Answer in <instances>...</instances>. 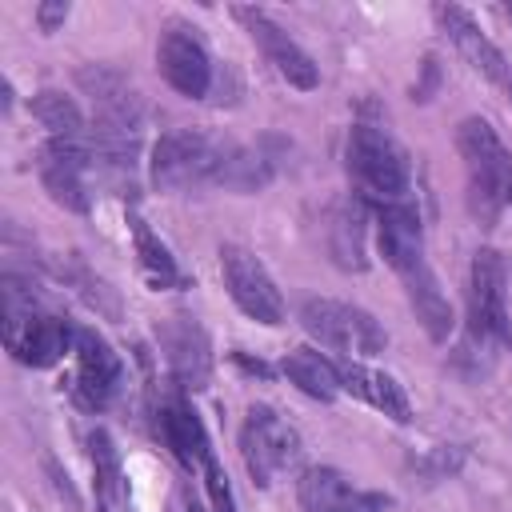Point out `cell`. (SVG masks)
<instances>
[{
    "label": "cell",
    "instance_id": "cell-1",
    "mask_svg": "<svg viewBox=\"0 0 512 512\" xmlns=\"http://www.w3.org/2000/svg\"><path fill=\"white\" fill-rule=\"evenodd\" d=\"M456 148L464 160V176H468V208L472 216L488 228L504 200H508V184H512V152L500 144V136L492 132L488 120L468 116L456 128Z\"/></svg>",
    "mask_w": 512,
    "mask_h": 512
},
{
    "label": "cell",
    "instance_id": "cell-2",
    "mask_svg": "<svg viewBox=\"0 0 512 512\" xmlns=\"http://www.w3.org/2000/svg\"><path fill=\"white\" fill-rule=\"evenodd\" d=\"M344 160H348V172L364 196H376L384 204H400V196L408 192V156L388 132L372 128V124H356L348 132Z\"/></svg>",
    "mask_w": 512,
    "mask_h": 512
},
{
    "label": "cell",
    "instance_id": "cell-3",
    "mask_svg": "<svg viewBox=\"0 0 512 512\" xmlns=\"http://www.w3.org/2000/svg\"><path fill=\"white\" fill-rule=\"evenodd\" d=\"M224 148L228 144H220L204 132H192V128L164 132L152 148V180L160 188H192V184H208V180L216 184Z\"/></svg>",
    "mask_w": 512,
    "mask_h": 512
},
{
    "label": "cell",
    "instance_id": "cell-4",
    "mask_svg": "<svg viewBox=\"0 0 512 512\" xmlns=\"http://www.w3.org/2000/svg\"><path fill=\"white\" fill-rule=\"evenodd\" d=\"M300 320L304 328L336 348V352H352V356H372V352H384L388 336L384 328L356 304H344V300H328V296H308L300 304Z\"/></svg>",
    "mask_w": 512,
    "mask_h": 512
},
{
    "label": "cell",
    "instance_id": "cell-5",
    "mask_svg": "<svg viewBox=\"0 0 512 512\" xmlns=\"http://www.w3.org/2000/svg\"><path fill=\"white\" fill-rule=\"evenodd\" d=\"M220 272H224V288L236 300V308L244 316H252L256 324H280L284 320V300L280 288L272 284V276L264 272V264L240 248V244H224L220 248Z\"/></svg>",
    "mask_w": 512,
    "mask_h": 512
},
{
    "label": "cell",
    "instance_id": "cell-6",
    "mask_svg": "<svg viewBox=\"0 0 512 512\" xmlns=\"http://www.w3.org/2000/svg\"><path fill=\"white\" fill-rule=\"evenodd\" d=\"M240 456L256 484H272V476L300 456V440L272 408L256 404L248 408L244 428H240Z\"/></svg>",
    "mask_w": 512,
    "mask_h": 512
},
{
    "label": "cell",
    "instance_id": "cell-7",
    "mask_svg": "<svg viewBox=\"0 0 512 512\" xmlns=\"http://www.w3.org/2000/svg\"><path fill=\"white\" fill-rule=\"evenodd\" d=\"M468 320L472 336L492 340L508 336V268L500 252L484 248L472 260V288H468Z\"/></svg>",
    "mask_w": 512,
    "mask_h": 512
},
{
    "label": "cell",
    "instance_id": "cell-8",
    "mask_svg": "<svg viewBox=\"0 0 512 512\" xmlns=\"http://www.w3.org/2000/svg\"><path fill=\"white\" fill-rule=\"evenodd\" d=\"M88 160H92L88 140H48L40 148L36 172H40L48 196L68 212H88V184H84Z\"/></svg>",
    "mask_w": 512,
    "mask_h": 512
},
{
    "label": "cell",
    "instance_id": "cell-9",
    "mask_svg": "<svg viewBox=\"0 0 512 512\" xmlns=\"http://www.w3.org/2000/svg\"><path fill=\"white\" fill-rule=\"evenodd\" d=\"M156 340H160V352L172 368V376L180 380V388H208L212 380V348H208V336L196 320L188 316H168L160 328H156Z\"/></svg>",
    "mask_w": 512,
    "mask_h": 512
},
{
    "label": "cell",
    "instance_id": "cell-10",
    "mask_svg": "<svg viewBox=\"0 0 512 512\" xmlns=\"http://www.w3.org/2000/svg\"><path fill=\"white\" fill-rule=\"evenodd\" d=\"M156 68L160 76L188 100L204 96L208 92V80H212V64H208V52L204 44L188 32V28H164L160 40H156Z\"/></svg>",
    "mask_w": 512,
    "mask_h": 512
},
{
    "label": "cell",
    "instance_id": "cell-11",
    "mask_svg": "<svg viewBox=\"0 0 512 512\" xmlns=\"http://www.w3.org/2000/svg\"><path fill=\"white\" fill-rule=\"evenodd\" d=\"M236 16L248 24V32H252V40L260 44V52L268 56V64L292 84V88H316L320 84V68L312 64V56L280 28V24H272L264 12H256V8H236Z\"/></svg>",
    "mask_w": 512,
    "mask_h": 512
},
{
    "label": "cell",
    "instance_id": "cell-12",
    "mask_svg": "<svg viewBox=\"0 0 512 512\" xmlns=\"http://www.w3.org/2000/svg\"><path fill=\"white\" fill-rule=\"evenodd\" d=\"M76 84L92 96V104H96V120H104V124H120V128H140V124H144L140 92H136L116 68L88 64V68L76 72Z\"/></svg>",
    "mask_w": 512,
    "mask_h": 512
},
{
    "label": "cell",
    "instance_id": "cell-13",
    "mask_svg": "<svg viewBox=\"0 0 512 512\" xmlns=\"http://www.w3.org/2000/svg\"><path fill=\"white\" fill-rule=\"evenodd\" d=\"M76 344V384H72V396L84 404V408H104L116 380H120V364H116V352L88 328H80L72 336Z\"/></svg>",
    "mask_w": 512,
    "mask_h": 512
},
{
    "label": "cell",
    "instance_id": "cell-14",
    "mask_svg": "<svg viewBox=\"0 0 512 512\" xmlns=\"http://www.w3.org/2000/svg\"><path fill=\"white\" fill-rule=\"evenodd\" d=\"M376 244H380V256L404 272L412 264L424 260V240H420V216L408 208V204H384L376 212Z\"/></svg>",
    "mask_w": 512,
    "mask_h": 512
},
{
    "label": "cell",
    "instance_id": "cell-15",
    "mask_svg": "<svg viewBox=\"0 0 512 512\" xmlns=\"http://www.w3.org/2000/svg\"><path fill=\"white\" fill-rule=\"evenodd\" d=\"M436 20L444 24L448 40L460 48V56H464L476 72H484L488 80H504V56L496 52V44L480 32V24H476L460 4H436Z\"/></svg>",
    "mask_w": 512,
    "mask_h": 512
},
{
    "label": "cell",
    "instance_id": "cell-16",
    "mask_svg": "<svg viewBox=\"0 0 512 512\" xmlns=\"http://www.w3.org/2000/svg\"><path fill=\"white\" fill-rule=\"evenodd\" d=\"M336 372H340V388H348L352 396L368 400L372 408H380L384 416H392L400 424L412 420V404H408V396H404V388H400L396 376L376 372V368H364V364H352V360L336 364Z\"/></svg>",
    "mask_w": 512,
    "mask_h": 512
},
{
    "label": "cell",
    "instance_id": "cell-17",
    "mask_svg": "<svg viewBox=\"0 0 512 512\" xmlns=\"http://www.w3.org/2000/svg\"><path fill=\"white\" fill-rule=\"evenodd\" d=\"M400 280H404L408 304H412L416 320L424 324V332H428L432 340H448V332H452V304L444 300V292H440V284H436L432 268L420 260V264L404 268V272H400Z\"/></svg>",
    "mask_w": 512,
    "mask_h": 512
},
{
    "label": "cell",
    "instance_id": "cell-18",
    "mask_svg": "<svg viewBox=\"0 0 512 512\" xmlns=\"http://www.w3.org/2000/svg\"><path fill=\"white\" fill-rule=\"evenodd\" d=\"M296 496H300L304 512H360L372 500V496L360 500V492L336 468H308L296 484Z\"/></svg>",
    "mask_w": 512,
    "mask_h": 512
},
{
    "label": "cell",
    "instance_id": "cell-19",
    "mask_svg": "<svg viewBox=\"0 0 512 512\" xmlns=\"http://www.w3.org/2000/svg\"><path fill=\"white\" fill-rule=\"evenodd\" d=\"M160 436L164 444L176 452V460L184 468H196V464H208L212 448H208V436H204V424L196 420V412L180 400H168L160 404Z\"/></svg>",
    "mask_w": 512,
    "mask_h": 512
},
{
    "label": "cell",
    "instance_id": "cell-20",
    "mask_svg": "<svg viewBox=\"0 0 512 512\" xmlns=\"http://www.w3.org/2000/svg\"><path fill=\"white\" fill-rule=\"evenodd\" d=\"M284 376L300 388V392H308L312 400H332L336 392H340V372H336V364L328 360V356H320L316 348H296V352H288L284 356Z\"/></svg>",
    "mask_w": 512,
    "mask_h": 512
},
{
    "label": "cell",
    "instance_id": "cell-21",
    "mask_svg": "<svg viewBox=\"0 0 512 512\" xmlns=\"http://www.w3.org/2000/svg\"><path fill=\"white\" fill-rule=\"evenodd\" d=\"M328 244L340 268L360 272L364 260V204L360 200H344L332 208V224H328Z\"/></svg>",
    "mask_w": 512,
    "mask_h": 512
},
{
    "label": "cell",
    "instance_id": "cell-22",
    "mask_svg": "<svg viewBox=\"0 0 512 512\" xmlns=\"http://www.w3.org/2000/svg\"><path fill=\"white\" fill-rule=\"evenodd\" d=\"M32 116L52 132V140H88V128H84L76 100L56 92V88H44L32 96Z\"/></svg>",
    "mask_w": 512,
    "mask_h": 512
},
{
    "label": "cell",
    "instance_id": "cell-23",
    "mask_svg": "<svg viewBox=\"0 0 512 512\" xmlns=\"http://www.w3.org/2000/svg\"><path fill=\"white\" fill-rule=\"evenodd\" d=\"M92 464H96V492L104 500V508H120L124 504V476H120V456L112 448L108 432H92Z\"/></svg>",
    "mask_w": 512,
    "mask_h": 512
},
{
    "label": "cell",
    "instance_id": "cell-24",
    "mask_svg": "<svg viewBox=\"0 0 512 512\" xmlns=\"http://www.w3.org/2000/svg\"><path fill=\"white\" fill-rule=\"evenodd\" d=\"M132 232H136V248H140V260H144L148 276L160 280V284H164V280H176V264H172L168 248L156 244V236L144 228V220H132Z\"/></svg>",
    "mask_w": 512,
    "mask_h": 512
},
{
    "label": "cell",
    "instance_id": "cell-25",
    "mask_svg": "<svg viewBox=\"0 0 512 512\" xmlns=\"http://www.w3.org/2000/svg\"><path fill=\"white\" fill-rule=\"evenodd\" d=\"M204 476H208V500H212V512H236V500H232L228 476H224V468L216 464V456H208Z\"/></svg>",
    "mask_w": 512,
    "mask_h": 512
},
{
    "label": "cell",
    "instance_id": "cell-26",
    "mask_svg": "<svg viewBox=\"0 0 512 512\" xmlns=\"http://www.w3.org/2000/svg\"><path fill=\"white\" fill-rule=\"evenodd\" d=\"M64 20H68V4H64V0H44V4L36 8V24H40V32H56Z\"/></svg>",
    "mask_w": 512,
    "mask_h": 512
},
{
    "label": "cell",
    "instance_id": "cell-27",
    "mask_svg": "<svg viewBox=\"0 0 512 512\" xmlns=\"http://www.w3.org/2000/svg\"><path fill=\"white\" fill-rule=\"evenodd\" d=\"M508 20H512V4H508Z\"/></svg>",
    "mask_w": 512,
    "mask_h": 512
},
{
    "label": "cell",
    "instance_id": "cell-28",
    "mask_svg": "<svg viewBox=\"0 0 512 512\" xmlns=\"http://www.w3.org/2000/svg\"><path fill=\"white\" fill-rule=\"evenodd\" d=\"M508 196H512V184H508Z\"/></svg>",
    "mask_w": 512,
    "mask_h": 512
}]
</instances>
